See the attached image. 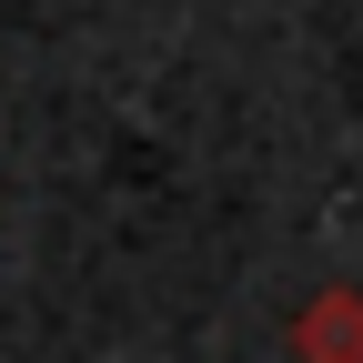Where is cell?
<instances>
[{"label":"cell","mask_w":363,"mask_h":363,"mask_svg":"<svg viewBox=\"0 0 363 363\" xmlns=\"http://www.w3.org/2000/svg\"><path fill=\"white\" fill-rule=\"evenodd\" d=\"M283 343H293V363H363V293H353V283L313 293Z\"/></svg>","instance_id":"6da1fadb"}]
</instances>
